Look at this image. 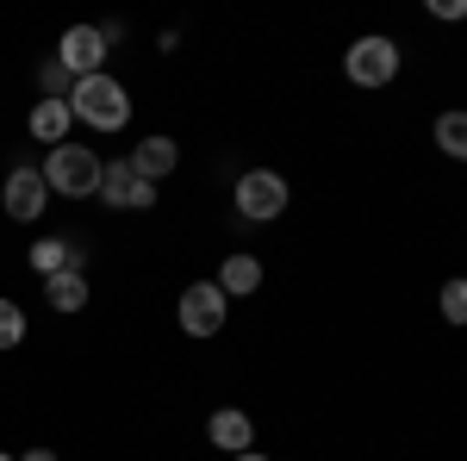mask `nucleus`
<instances>
[{
    "instance_id": "22",
    "label": "nucleus",
    "mask_w": 467,
    "mask_h": 461,
    "mask_svg": "<svg viewBox=\"0 0 467 461\" xmlns=\"http://www.w3.org/2000/svg\"><path fill=\"white\" fill-rule=\"evenodd\" d=\"M0 461H19V456H6V449H0Z\"/></svg>"
},
{
    "instance_id": "14",
    "label": "nucleus",
    "mask_w": 467,
    "mask_h": 461,
    "mask_svg": "<svg viewBox=\"0 0 467 461\" xmlns=\"http://www.w3.org/2000/svg\"><path fill=\"white\" fill-rule=\"evenodd\" d=\"M32 268L44 275V281H50V275H63V268H81V262H75V249L63 244V237H44V244H32Z\"/></svg>"
},
{
    "instance_id": "1",
    "label": "nucleus",
    "mask_w": 467,
    "mask_h": 461,
    "mask_svg": "<svg viewBox=\"0 0 467 461\" xmlns=\"http://www.w3.org/2000/svg\"><path fill=\"white\" fill-rule=\"evenodd\" d=\"M69 112L94 131H125L131 125V94L112 81V75H81L69 88Z\"/></svg>"
},
{
    "instance_id": "16",
    "label": "nucleus",
    "mask_w": 467,
    "mask_h": 461,
    "mask_svg": "<svg viewBox=\"0 0 467 461\" xmlns=\"http://www.w3.org/2000/svg\"><path fill=\"white\" fill-rule=\"evenodd\" d=\"M19 343H26V312H19V299L0 293V350H19Z\"/></svg>"
},
{
    "instance_id": "5",
    "label": "nucleus",
    "mask_w": 467,
    "mask_h": 461,
    "mask_svg": "<svg viewBox=\"0 0 467 461\" xmlns=\"http://www.w3.org/2000/svg\"><path fill=\"white\" fill-rule=\"evenodd\" d=\"M237 213L244 218H281L287 213V181L275 175V169H250V175L237 181Z\"/></svg>"
},
{
    "instance_id": "19",
    "label": "nucleus",
    "mask_w": 467,
    "mask_h": 461,
    "mask_svg": "<svg viewBox=\"0 0 467 461\" xmlns=\"http://www.w3.org/2000/svg\"><path fill=\"white\" fill-rule=\"evenodd\" d=\"M436 19H467V0H431Z\"/></svg>"
},
{
    "instance_id": "15",
    "label": "nucleus",
    "mask_w": 467,
    "mask_h": 461,
    "mask_svg": "<svg viewBox=\"0 0 467 461\" xmlns=\"http://www.w3.org/2000/svg\"><path fill=\"white\" fill-rule=\"evenodd\" d=\"M436 150L455 156V162H467V112H442V119H436Z\"/></svg>"
},
{
    "instance_id": "2",
    "label": "nucleus",
    "mask_w": 467,
    "mask_h": 461,
    "mask_svg": "<svg viewBox=\"0 0 467 461\" xmlns=\"http://www.w3.org/2000/svg\"><path fill=\"white\" fill-rule=\"evenodd\" d=\"M44 181H50V194L88 200V194H100V156L88 143H57L50 162H44Z\"/></svg>"
},
{
    "instance_id": "8",
    "label": "nucleus",
    "mask_w": 467,
    "mask_h": 461,
    "mask_svg": "<svg viewBox=\"0 0 467 461\" xmlns=\"http://www.w3.org/2000/svg\"><path fill=\"white\" fill-rule=\"evenodd\" d=\"M0 200H6V213L19 218V225H32V218H44V206H50V181H44V169H13Z\"/></svg>"
},
{
    "instance_id": "12",
    "label": "nucleus",
    "mask_w": 467,
    "mask_h": 461,
    "mask_svg": "<svg viewBox=\"0 0 467 461\" xmlns=\"http://www.w3.org/2000/svg\"><path fill=\"white\" fill-rule=\"evenodd\" d=\"M255 287H262V262H255V256H224L218 293H224V299H250Z\"/></svg>"
},
{
    "instance_id": "7",
    "label": "nucleus",
    "mask_w": 467,
    "mask_h": 461,
    "mask_svg": "<svg viewBox=\"0 0 467 461\" xmlns=\"http://www.w3.org/2000/svg\"><path fill=\"white\" fill-rule=\"evenodd\" d=\"M100 200L119 206V213H138V206H156V187L119 156V162H100Z\"/></svg>"
},
{
    "instance_id": "20",
    "label": "nucleus",
    "mask_w": 467,
    "mask_h": 461,
    "mask_svg": "<svg viewBox=\"0 0 467 461\" xmlns=\"http://www.w3.org/2000/svg\"><path fill=\"white\" fill-rule=\"evenodd\" d=\"M19 461H57V449H26Z\"/></svg>"
},
{
    "instance_id": "17",
    "label": "nucleus",
    "mask_w": 467,
    "mask_h": 461,
    "mask_svg": "<svg viewBox=\"0 0 467 461\" xmlns=\"http://www.w3.org/2000/svg\"><path fill=\"white\" fill-rule=\"evenodd\" d=\"M442 319H449V324H467V275L442 281Z\"/></svg>"
},
{
    "instance_id": "3",
    "label": "nucleus",
    "mask_w": 467,
    "mask_h": 461,
    "mask_svg": "<svg viewBox=\"0 0 467 461\" xmlns=\"http://www.w3.org/2000/svg\"><path fill=\"white\" fill-rule=\"evenodd\" d=\"M343 75H349L356 88H387L399 75V44L393 37H356L349 57H343Z\"/></svg>"
},
{
    "instance_id": "18",
    "label": "nucleus",
    "mask_w": 467,
    "mask_h": 461,
    "mask_svg": "<svg viewBox=\"0 0 467 461\" xmlns=\"http://www.w3.org/2000/svg\"><path fill=\"white\" fill-rule=\"evenodd\" d=\"M37 81H44V100H63V94H69V88H75V75L63 69V63H57V57H50V63H44V69H37Z\"/></svg>"
},
{
    "instance_id": "4",
    "label": "nucleus",
    "mask_w": 467,
    "mask_h": 461,
    "mask_svg": "<svg viewBox=\"0 0 467 461\" xmlns=\"http://www.w3.org/2000/svg\"><path fill=\"white\" fill-rule=\"evenodd\" d=\"M224 293H218V281H193L187 293H181V306H175V319L187 337H218L224 330Z\"/></svg>"
},
{
    "instance_id": "9",
    "label": "nucleus",
    "mask_w": 467,
    "mask_h": 461,
    "mask_svg": "<svg viewBox=\"0 0 467 461\" xmlns=\"http://www.w3.org/2000/svg\"><path fill=\"white\" fill-rule=\"evenodd\" d=\"M206 436H213V449H231V456H250L255 449V424H250V412H237V405L213 412Z\"/></svg>"
},
{
    "instance_id": "10",
    "label": "nucleus",
    "mask_w": 467,
    "mask_h": 461,
    "mask_svg": "<svg viewBox=\"0 0 467 461\" xmlns=\"http://www.w3.org/2000/svg\"><path fill=\"white\" fill-rule=\"evenodd\" d=\"M125 162H131V169H138V175L156 187V181H162V175H169V169L181 162V150H175V138H144L138 150H131V156H125Z\"/></svg>"
},
{
    "instance_id": "6",
    "label": "nucleus",
    "mask_w": 467,
    "mask_h": 461,
    "mask_svg": "<svg viewBox=\"0 0 467 461\" xmlns=\"http://www.w3.org/2000/svg\"><path fill=\"white\" fill-rule=\"evenodd\" d=\"M107 37H100V26H69L63 32V44H57V63L81 81V75H107Z\"/></svg>"
},
{
    "instance_id": "11",
    "label": "nucleus",
    "mask_w": 467,
    "mask_h": 461,
    "mask_svg": "<svg viewBox=\"0 0 467 461\" xmlns=\"http://www.w3.org/2000/svg\"><path fill=\"white\" fill-rule=\"evenodd\" d=\"M26 125H32V138H37V143H50V150H57V143H69L75 112H69V100H37Z\"/></svg>"
},
{
    "instance_id": "21",
    "label": "nucleus",
    "mask_w": 467,
    "mask_h": 461,
    "mask_svg": "<svg viewBox=\"0 0 467 461\" xmlns=\"http://www.w3.org/2000/svg\"><path fill=\"white\" fill-rule=\"evenodd\" d=\"M231 461H268V456H255V449H250V456H231Z\"/></svg>"
},
{
    "instance_id": "13",
    "label": "nucleus",
    "mask_w": 467,
    "mask_h": 461,
    "mask_svg": "<svg viewBox=\"0 0 467 461\" xmlns=\"http://www.w3.org/2000/svg\"><path fill=\"white\" fill-rule=\"evenodd\" d=\"M44 293H50L57 312H81V306H88V275H81V268H63V275L44 281Z\"/></svg>"
}]
</instances>
